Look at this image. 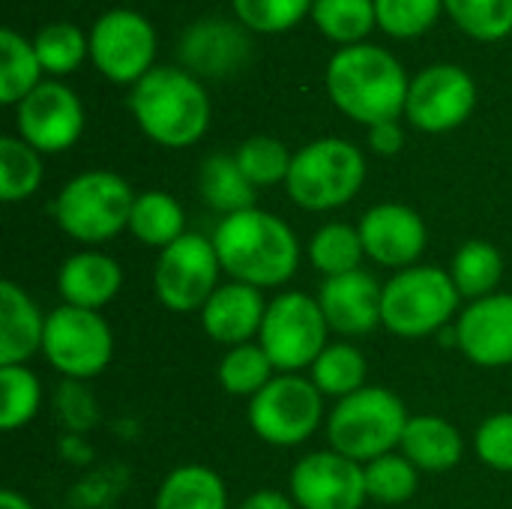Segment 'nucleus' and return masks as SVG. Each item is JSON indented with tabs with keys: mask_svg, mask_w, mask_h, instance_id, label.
<instances>
[{
	"mask_svg": "<svg viewBox=\"0 0 512 509\" xmlns=\"http://www.w3.org/2000/svg\"><path fill=\"white\" fill-rule=\"evenodd\" d=\"M222 270L252 288H279L300 267V240L285 219L267 210H240L213 231Z\"/></svg>",
	"mask_w": 512,
	"mask_h": 509,
	"instance_id": "nucleus-1",
	"label": "nucleus"
},
{
	"mask_svg": "<svg viewBox=\"0 0 512 509\" xmlns=\"http://www.w3.org/2000/svg\"><path fill=\"white\" fill-rule=\"evenodd\" d=\"M333 105L366 126L399 120L408 102V75L402 63L381 45H348L339 48L324 72Z\"/></svg>",
	"mask_w": 512,
	"mask_h": 509,
	"instance_id": "nucleus-2",
	"label": "nucleus"
},
{
	"mask_svg": "<svg viewBox=\"0 0 512 509\" xmlns=\"http://www.w3.org/2000/svg\"><path fill=\"white\" fill-rule=\"evenodd\" d=\"M129 111L150 141L171 150L192 147L210 126L207 90L177 66H153L132 84Z\"/></svg>",
	"mask_w": 512,
	"mask_h": 509,
	"instance_id": "nucleus-3",
	"label": "nucleus"
},
{
	"mask_svg": "<svg viewBox=\"0 0 512 509\" xmlns=\"http://www.w3.org/2000/svg\"><path fill=\"white\" fill-rule=\"evenodd\" d=\"M408 420V408L393 390L363 387L336 402L327 417V441L330 450L366 465L402 444Z\"/></svg>",
	"mask_w": 512,
	"mask_h": 509,
	"instance_id": "nucleus-4",
	"label": "nucleus"
},
{
	"mask_svg": "<svg viewBox=\"0 0 512 509\" xmlns=\"http://www.w3.org/2000/svg\"><path fill=\"white\" fill-rule=\"evenodd\" d=\"M366 183V159L345 138H318L294 153L285 189L291 201L312 213H327L354 201Z\"/></svg>",
	"mask_w": 512,
	"mask_h": 509,
	"instance_id": "nucleus-5",
	"label": "nucleus"
},
{
	"mask_svg": "<svg viewBox=\"0 0 512 509\" xmlns=\"http://www.w3.org/2000/svg\"><path fill=\"white\" fill-rule=\"evenodd\" d=\"M462 294L441 267H408L399 270L381 297V324L402 339H423L447 327L459 315Z\"/></svg>",
	"mask_w": 512,
	"mask_h": 509,
	"instance_id": "nucleus-6",
	"label": "nucleus"
},
{
	"mask_svg": "<svg viewBox=\"0 0 512 509\" xmlns=\"http://www.w3.org/2000/svg\"><path fill=\"white\" fill-rule=\"evenodd\" d=\"M135 192L114 171H84L72 177L57 201L54 219L78 243H105L129 228Z\"/></svg>",
	"mask_w": 512,
	"mask_h": 509,
	"instance_id": "nucleus-7",
	"label": "nucleus"
},
{
	"mask_svg": "<svg viewBox=\"0 0 512 509\" xmlns=\"http://www.w3.org/2000/svg\"><path fill=\"white\" fill-rule=\"evenodd\" d=\"M330 324L318 306V297L303 291H282L270 300L258 345L267 351L279 375H297L312 369V363L327 348Z\"/></svg>",
	"mask_w": 512,
	"mask_h": 509,
	"instance_id": "nucleus-8",
	"label": "nucleus"
},
{
	"mask_svg": "<svg viewBox=\"0 0 512 509\" xmlns=\"http://www.w3.org/2000/svg\"><path fill=\"white\" fill-rule=\"evenodd\" d=\"M324 420V396L303 375H276L249 399L252 432L273 447L306 444Z\"/></svg>",
	"mask_w": 512,
	"mask_h": 509,
	"instance_id": "nucleus-9",
	"label": "nucleus"
},
{
	"mask_svg": "<svg viewBox=\"0 0 512 509\" xmlns=\"http://www.w3.org/2000/svg\"><path fill=\"white\" fill-rule=\"evenodd\" d=\"M42 354L69 381H87L108 369L114 336L99 312L63 303L48 315Z\"/></svg>",
	"mask_w": 512,
	"mask_h": 509,
	"instance_id": "nucleus-10",
	"label": "nucleus"
},
{
	"mask_svg": "<svg viewBox=\"0 0 512 509\" xmlns=\"http://www.w3.org/2000/svg\"><path fill=\"white\" fill-rule=\"evenodd\" d=\"M219 255L213 240L201 234H183L177 243L159 252L153 288L165 309L171 312H195L219 288Z\"/></svg>",
	"mask_w": 512,
	"mask_h": 509,
	"instance_id": "nucleus-11",
	"label": "nucleus"
},
{
	"mask_svg": "<svg viewBox=\"0 0 512 509\" xmlns=\"http://www.w3.org/2000/svg\"><path fill=\"white\" fill-rule=\"evenodd\" d=\"M156 57V30L135 9H108L90 30V60L114 84H138Z\"/></svg>",
	"mask_w": 512,
	"mask_h": 509,
	"instance_id": "nucleus-12",
	"label": "nucleus"
},
{
	"mask_svg": "<svg viewBox=\"0 0 512 509\" xmlns=\"http://www.w3.org/2000/svg\"><path fill=\"white\" fill-rule=\"evenodd\" d=\"M477 108V84L456 63H435L414 75L408 87L405 117L420 132H450Z\"/></svg>",
	"mask_w": 512,
	"mask_h": 509,
	"instance_id": "nucleus-13",
	"label": "nucleus"
},
{
	"mask_svg": "<svg viewBox=\"0 0 512 509\" xmlns=\"http://www.w3.org/2000/svg\"><path fill=\"white\" fill-rule=\"evenodd\" d=\"M18 138L39 153L69 150L84 129V108L72 87L60 81H42L30 96L15 105Z\"/></svg>",
	"mask_w": 512,
	"mask_h": 509,
	"instance_id": "nucleus-14",
	"label": "nucleus"
},
{
	"mask_svg": "<svg viewBox=\"0 0 512 509\" xmlns=\"http://www.w3.org/2000/svg\"><path fill=\"white\" fill-rule=\"evenodd\" d=\"M291 501L300 509H363L366 471L336 450L309 453L291 471Z\"/></svg>",
	"mask_w": 512,
	"mask_h": 509,
	"instance_id": "nucleus-15",
	"label": "nucleus"
},
{
	"mask_svg": "<svg viewBox=\"0 0 512 509\" xmlns=\"http://www.w3.org/2000/svg\"><path fill=\"white\" fill-rule=\"evenodd\" d=\"M360 240L366 249V258H372L381 267L408 270L420 261L426 252V222L417 210L408 204H375L360 219Z\"/></svg>",
	"mask_w": 512,
	"mask_h": 509,
	"instance_id": "nucleus-16",
	"label": "nucleus"
},
{
	"mask_svg": "<svg viewBox=\"0 0 512 509\" xmlns=\"http://www.w3.org/2000/svg\"><path fill=\"white\" fill-rule=\"evenodd\" d=\"M456 345L480 369L512 366V294H489L459 312Z\"/></svg>",
	"mask_w": 512,
	"mask_h": 509,
	"instance_id": "nucleus-17",
	"label": "nucleus"
},
{
	"mask_svg": "<svg viewBox=\"0 0 512 509\" xmlns=\"http://www.w3.org/2000/svg\"><path fill=\"white\" fill-rule=\"evenodd\" d=\"M381 297L384 288L366 270L324 279L318 291V306L333 333L357 339L372 333L381 324Z\"/></svg>",
	"mask_w": 512,
	"mask_h": 509,
	"instance_id": "nucleus-18",
	"label": "nucleus"
},
{
	"mask_svg": "<svg viewBox=\"0 0 512 509\" xmlns=\"http://www.w3.org/2000/svg\"><path fill=\"white\" fill-rule=\"evenodd\" d=\"M267 306L270 303L264 300L261 288L243 282L219 285L216 294L201 309V327L219 345H249L255 336H261Z\"/></svg>",
	"mask_w": 512,
	"mask_h": 509,
	"instance_id": "nucleus-19",
	"label": "nucleus"
},
{
	"mask_svg": "<svg viewBox=\"0 0 512 509\" xmlns=\"http://www.w3.org/2000/svg\"><path fill=\"white\" fill-rule=\"evenodd\" d=\"M120 285H123L120 264L111 255L96 252V249L75 252L72 258L63 261L57 273V291L63 303L90 309V312H99L102 306H108L120 294Z\"/></svg>",
	"mask_w": 512,
	"mask_h": 509,
	"instance_id": "nucleus-20",
	"label": "nucleus"
},
{
	"mask_svg": "<svg viewBox=\"0 0 512 509\" xmlns=\"http://www.w3.org/2000/svg\"><path fill=\"white\" fill-rule=\"evenodd\" d=\"M48 315L15 282H0V366H24L45 342Z\"/></svg>",
	"mask_w": 512,
	"mask_h": 509,
	"instance_id": "nucleus-21",
	"label": "nucleus"
},
{
	"mask_svg": "<svg viewBox=\"0 0 512 509\" xmlns=\"http://www.w3.org/2000/svg\"><path fill=\"white\" fill-rule=\"evenodd\" d=\"M246 36L225 21H198L180 39V60L204 75H225L246 63Z\"/></svg>",
	"mask_w": 512,
	"mask_h": 509,
	"instance_id": "nucleus-22",
	"label": "nucleus"
},
{
	"mask_svg": "<svg viewBox=\"0 0 512 509\" xmlns=\"http://www.w3.org/2000/svg\"><path fill=\"white\" fill-rule=\"evenodd\" d=\"M402 456L417 468L429 474H444L462 462L465 441L453 423L432 414H417L408 420L402 435Z\"/></svg>",
	"mask_w": 512,
	"mask_h": 509,
	"instance_id": "nucleus-23",
	"label": "nucleus"
},
{
	"mask_svg": "<svg viewBox=\"0 0 512 509\" xmlns=\"http://www.w3.org/2000/svg\"><path fill=\"white\" fill-rule=\"evenodd\" d=\"M129 231L138 243L162 252L186 234V213L174 195L150 189V192L135 195Z\"/></svg>",
	"mask_w": 512,
	"mask_h": 509,
	"instance_id": "nucleus-24",
	"label": "nucleus"
},
{
	"mask_svg": "<svg viewBox=\"0 0 512 509\" xmlns=\"http://www.w3.org/2000/svg\"><path fill=\"white\" fill-rule=\"evenodd\" d=\"M198 189L204 204L222 216H234L240 210L255 207V186L240 171L237 159L228 153H213L201 162Z\"/></svg>",
	"mask_w": 512,
	"mask_h": 509,
	"instance_id": "nucleus-25",
	"label": "nucleus"
},
{
	"mask_svg": "<svg viewBox=\"0 0 512 509\" xmlns=\"http://www.w3.org/2000/svg\"><path fill=\"white\" fill-rule=\"evenodd\" d=\"M153 509H228V489L216 471L183 465L162 480Z\"/></svg>",
	"mask_w": 512,
	"mask_h": 509,
	"instance_id": "nucleus-26",
	"label": "nucleus"
},
{
	"mask_svg": "<svg viewBox=\"0 0 512 509\" xmlns=\"http://www.w3.org/2000/svg\"><path fill=\"white\" fill-rule=\"evenodd\" d=\"M450 276L462 297L483 300L489 294H498V285L504 279V255L489 240H468L450 264Z\"/></svg>",
	"mask_w": 512,
	"mask_h": 509,
	"instance_id": "nucleus-27",
	"label": "nucleus"
},
{
	"mask_svg": "<svg viewBox=\"0 0 512 509\" xmlns=\"http://www.w3.org/2000/svg\"><path fill=\"white\" fill-rule=\"evenodd\" d=\"M42 72L45 69L36 57L33 42L3 27L0 30V102L18 105L42 84Z\"/></svg>",
	"mask_w": 512,
	"mask_h": 509,
	"instance_id": "nucleus-28",
	"label": "nucleus"
},
{
	"mask_svg": "<svg viewBox=\"0 0 512 509\" xmlns=\"http://www.w3.org/2000/svg\"><path fill=\"white\" fill-rule=\"evenodd\" d=\"M366 372H369L366 357L357 345L333 342L312 363V384L321 390V396H330L339 402L366 387Z\"/></svg>",
	"mask_w": 512,
	"mask_h": 509,
	"instance_id": "nucleus-29",
	"label": "nucleus"
},
{
	"mask_svg": "<svg viewBox=\"0 0 512 509\" xmlns=\"http://www.w3.org/2000/svg\"><path fill=\"white\" fill-rule=\"evenodd\" d=\"M312 21L330 42L342 48L360 45L378 24L375 0H315Z\"/></svg>",
	"mask_w": 512,
	"mask_h": 509,
	"instance_id": "nucleus-30",
	"label": "nucleus"
},
{
	"mask_svg": "<svg viewBox=\"0 0 512 509\" xmlns=\"http://www.w3.org/2000/svg\"><path fill=\"white\" fill-rule=\"evenodd\" d=\"M309 258L327 279L360 270V261L366 258L360 228H351L345 222H327L315 231L309 243Z\"/></svg>",
	"mask_w": 512,
	"mask_h": 509,
	"instance_id": "nucleus-31",
	"label": "nucleus"
},
{
	"mask_svg": "<svg viewBox=\"0 0 512 509\" xmlns=\"http://www.w3.org/2000/svg\"><path fill=\"white\" fill-rule=\"evenodd\" d=\"M42 183V159L27 141L15 135L0 138V198L6 204L30 198Z\"/></svg>",
	"mask_w": 512,
	"mask_h": 509,
	"instance_id": "nucleus-32",
	"label": "nucleus"
},
{
	"mask_svg": "<svg viewBox=\"0 0 512 509\" xmlns=\"http://www.w3.org/2000/svg\"><path fill=\"white\" fill-rule=\"evenodd\" d=\"M273 369L276 366L270 363V357L261 345H255V342L237 345L219 363V384L231 396H249L252 399L276 378Z\"/></svg>",
	"mask_w": 512,
	"mask_h": 509,
	"instance_id": "nucleus-33",
	"label": "nucleus"
},
{
	"mask_svg": "<svg viewBox=\"0 0 512 509\" xmlns=\"http://www.w3.org/2000/svg\"><path fill=\"white\" fill-rule=\"evenodd\" d=\"M33 48L45 72L66 75V72H75L90 54V36H84L69 21H54L33 36Z\"/></svg>",
	"mask_w": 512,
	"mask_h": 509,
	"instance_id": "nucleus-34",
	"label": "nucleus"
},
{
	"mask_svg": "<svg viewBox=\"0 0 512 509\" xmlns=\"http://www.w3.org/2000/svg\"><path fill=\"white\" fill-rule=\"evenodd\" d=\"M0 396V426L15 432L39 414L42 384L27 366H0Z\"/></svg>",
	"mask_w": 512,
	"mask_h": 509,
	"instance_id": "nucleus-35",
	"label": "nucleus"
},
{
	"mask_svg": "<svg viewBox=\"0 0 512 509\" xmlns=\"http://www.w3.org/2000/svg\"><path fill=\"white\" fill-rule=\"evenodd\" d=\"M366 471V495L375 504L399 507L417 492V468L402 453H387L363 465Z\"/></svg>",
	"mask_w": 512,
	"mask_h": 509,
	"instance_id": "nucleus-36",
	"label": "nucleus"
},
{
	"mask_svg": "<svg viewBox=\"0 0 512 509\" xmlns=\"http://www.w3.org/2000/svg\"><path fill=\"white\" fill-rule=\"evenodd\" d=\"M240 171L249 177V183L258 189V186H276V183H285L288 180V171H291V162L294 156L288 153V147L279 141V138H270V135H252L246 138L237 153H234Z\"/></svg>",
	"mask_w": 512,
	"mask_h": 509,
	"instance_id": "nucleus-37",
	"label": "nucleus"
},
{
	"mask_svg": "<svg viewBox=\"0 0 512 509\" xmlns=\"http://www.w3.org/2000/svg\"><path fill=\"white\" fill-rule=\"evenodd\" d=\"M450 18L480 42H498L512 33V0H444Z\"/></svg>",
	"mask_w": 512,
	"mask_h": 509,
	"instance_id": "nucleus-38",
	"label": "nucleus"
},
{
	"mask_svg": "<svg viewBox=\"0 0 512 509\" xmlns=\"http://www.w3.org/2000/svg\"><path fill=\"white\" fill-rule=\"evenodd\" d=\"M444 0H375L378 27L393 39L423 36L441 15Z\"/></svg>",
	"mask_w": 512,
	"mask_h": 509,
	"instance_id": "nucleus-39",
	"label": "nucleus"
},
{
	"mask_svg": "<svg viewBox=\"0 0 512 509\" xmlns=\"http://www.w3.org/2000/svg\"><path fill=\"white\" fill-rule=\"evenodd\" d=\"M315 0H231L234 15L255 33H282L312 12Z\"/></svg>",
	"mask_w": 512,
	"mask_h": 509,
	"instance_id": "nucleus-40",
	"label": "nucleus"
},
{
	"mask_svg": "<svg viewBox=\"0 0 512 509\" xmlns=\"http://www.w3.org/2000/svg\"><path fill=\"white\" fill-rule=\"evenodd\" d=\"M474 450L483 465L512 474V411L489 417L477 435H474Z\"/></svg>",
	"mask_w": 512,
	"mask_h": 509,
	"instance_id": "nucleus-41",
	"label": "nucleus"
},
{
	"mask_svg": "<svg viewBox=\"0 0 512 509\" xmlns=\"http://www.w3.org/2000/svg\"><path fill=\"white\" fill-rule=\"evenodd\" d=\"M369 144L381 156H396L405 147V129L399 126V120H387V123L369 126Z\"/></svg>",
	"mask_w": 512,
	"mask_h": 509,
	"instance_id": "nucleus-42",
	"label": "nucleus"
},
{
	"mask_svg": "<svg viewBox=\"0 0 512 509\" xmlns=\"http://www.w3.org/2000/svg\"><path fill=\"white\" fill-rule=\"evenodd\" d=\"M237 509H297V504H294L288 495H282V492L264 489V492L249 495Z\"/></svg>",
	"mask_w": 512,
	"mask_h": 509,
	"instance_id": "nucleus-43",
	"label": "nucleus"
},
{
	"mask_svg": "<svg viewBox=\"0 0 512 509\" xmlns=\"http://www.w3.org/2000/svg\"><path fill=\"white\" fill-rule=\"evenodd\" d=\"M0 509H33V504H30L24 495H18V492L6 489V492L0 495Z\"/></svg>",
	"mask_w": 512,
	"mask_h": 509,
	"instance_id": "nucleus-44",
	"label": "nucleus"
}]
</instances>
